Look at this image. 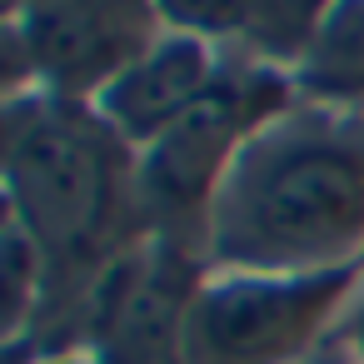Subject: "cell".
<instances>
[{"mask_svg": "<svg viewBox=\"0 0 364 364\" xmlns=\"http://www.w3.org/2000/svg\"><path fill=\"white\" fill-rule=\"evenodd\" d=\"M294 100L299 90L289 70L230 60L195 110H185L160 140L135 150V190L150 235H170L205 255V220L225 175L235 170L240 150Z\"/></svg>", "mask_w": 364, "mask_h": 364, "instance_id": "3957f363", "label": "cell"}, {"mask_svg": "<svg viewBox=\"0 0 364 364\" xmlns=\"http://www.w3.org/2000/svg\"><path fill=\"white\" fill-rule=\"evenodd\" d=\"M210 269H364V110L294 100L225 175L205 220Z\"/></svg>", "mask_w": 364, "mask_h": 364, "instance_id": "6da1fadb", "label": "cell"}, {"mask_svg": "<svg viewBox=\"0 0 364 364\" xmlns=\"http://www.w3.org/2000/svg\"><path fill=\"white\" fill-rule=\"evenodd\" d=\"M225 50L195 36H175L165 31L135 65H125L100 95H95V115L130 145L145 150L150 140H160L185 110H195L210 85L225 75Z\"/></svg>", "mask_w": 364, "mask_h": 364, "instance_id": "52a82bcc", "label": "cell"}, {"mask_svg": "<svg viewBox=\"0 0 364 364\" xmlns=\"http://www.w3.org/2000/svg\"><path fill=\"white\" fill-rule=\"evenodd\" d=\"M359 284L364 269H205L185 319V364H299Z\"/></svg>", "mask_w": 364, "mask_h": 364, "instance_id": "277c9868", "label": "cell"}, {"mask_svg": "<svg viewBox=\"0 0 364 364\" xmlns=\"http://www.w3.org/2000/svg\"><path fill=\"white\" fill-rule=\"evenodd\" d=\"M21 41L36 95L95 105V95L135 65L160 36L155 0H41L21 21H6Z\"/></svg>", "mask_w": 364, "mask_h": 364, "instance_id": "8992f818", "label": "cell"}, {"mask_svg": "<svg viewBox=\"0 0 364 364\" xmlns=\"http://www.w3.org/2000/svg\"><path fill=\"white\" fill-rule=\"evenodd\" d=\"M36 364H100L95 354H55V359H36Z\"/></svg>", "mask_w": 364, "mask_h": 364, "instance_id": "7c38bea8", "label": "cell"}, {"mask_svg": "<svg viewBox=\"0 0 364 364\" xmlns=\"http://www.w3.org/2000/svg\"><path fill=\"white\" fill-rule=\"evenodd\" d=\"M294 90L319 105L364 110V0H329V11L294 65Z\"/></svg>", "mask_w": 364, "mask_h": 364, "instance_id": "ba28073f", "label": "cell"}, {"mask_svg": "<svg viewBox=\"0 0 364 364\" xmlns=\"http://www.w3.org/2000/svg\"><path fill=\"white\" fill-rule=\"evenodd\" d=\"M349 309H354V319H349V329H354V364H364V284L354 289Z\"/></svg>", "mask_w": 364, "mask_h": 364, "instance_id": "30bf717a", "label": "cell"}, {"mask_svg": "<svg viewBox=\"0 0 364 364\" xmlns=\"http://www.w3.org/2000/svg\"><path fill=\"white\" fill-rule=\"evenodd\" d=\"M205 255L170 235H145L105 264L85 314L100 364H185V319L205 279Z\"/></svg>", "mask_w": 364, "mask_h": 364, "instance_id": "5b68a950", "label": "cell"}, {"mask_svg": "<svg viewBox=\"0 0 364 364\" xmlns=\"http://www.w3.org/2000/svg\"><path fill=\"white\" fill-rule=\"evenodd\" d=\"M0 6H6V21H21L26 11H36L41 0H0Z\"/></svg>", "mask_w": 364, "mask_h": 364, "instance_id": "8fae6325", "label": "cell"}, {"mask_svg": "<svg viewBox=\"0 0 364 364\" xmlns=\"http://www.w3.org/2000/svg\"><path fill=\"white\" fill-rule=\"evenodd\" d=\"M55 289V264L46 245L6 210L0 220V334L11 339V349L41 324V304Z\"/></svg>", "mask_w": 364, "mask_h": 364, "instance_id": "9c48e42d", "label": "cell"}, {"mask_svg": "<svg viewBox=\"0 0 364 364\" xmlns=\"http://www.w3.org/2000/svg\"><path fill=\"white\" fill-rule=\"evenodd\" d=\"M0 165L6 210L46 245L55 279L80 274L85 289H95L105 264L150 235L135 190V150L95 105L55 95L6 100Z\"/></svg>", "mask_w": 364, "mask_h": 364, "instance_id": "7a4b0ae2", "label": "cell"}]
</instances>
